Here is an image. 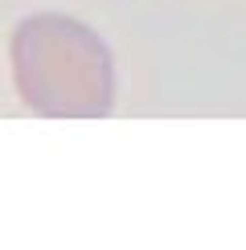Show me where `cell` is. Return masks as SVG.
Here are the masks:
<instances>
[{
    "label": "cell",
    "instance_id": "obj_1",
    "mask_svg": "<svg viewBox=\"0 0 246 250\" xmlns=\"http://www.w3.org/2000/svg\"><path fill=\"white\" fill-rule=\"evenodd\" d=\"M8 74L20 103L45 119H102L115 107V54L86 21L45 8L17 21Z\"/></svg>",
    "mask_w": 246,
    "mask_h": 250
}]
</instances>
